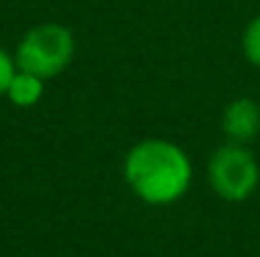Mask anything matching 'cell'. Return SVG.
<instances>
[{
    "label": "cell",
    "instance_id": "obj_1",
    "mask_svg": "<svg viewBox=\"0 0 260 257\" xmlns=\"http://www.w3.org/2000/svg\"><path fill=\"white\" fill-rule=\"evenodd\" d=\"M124 179L147 204L165 207L182 199L192 184V162L170 139H142L124 157Z\"/></svg>",
    "mask_w": 260,
    "mask_h": 257
},
{
    "label": "cell",
    "instance_id": "obj_2",
    "mask_svg": "<svg viewBox=\"0 0 260 257\" xmlns=\"http://www.w3.org/2000/svg\"><path fill=\"white\" fill-rule=\"evenodd\" d=\"M76 53L74 33L61 23H41L33 25L15 48V63L20 71L36 74L48 81L69 68Z\"/></svg>",
    "mask_w": 260,
    "mask_h": 257
},
{
    "label": "cell",
    "instance_id": "obj_3",
    "mask_svg": "<svg viewBox=\"0 0 260 257\" xmlns=\"http://www.w3.org/2000/svg\"><path fill=\"white\" fill-rule=\"evenodd\" d=\"M207 179L220 199L245 202L260 184V164L248 144L228 141L212 152L207 162Z\"/></svg>",
    "mask_w": 260,
    "mask_h": 257
},
{
    "label": "cell",
    "instance_id": "obj_4",
    "mask_svg": "<svg viewBox=\"0 0 260 257\" xmlns=\"http://www.w3.org/2000/svg\"><path fill=\"white\" fill-rule=\"evenodd\" d=\"M220 129L228 136V141L235 144H253L260 136V106L258 101L240 96L233 98L222 116H220Z\"/></svg>",
    "mask_w": 260,
    "mask_h": 257
},
{
    "label": "cell",
    "instance_id": "obj_5",
    "mask_svg": "<svg viewBox=\"0 0 260 257\" xmlns=\"http://www.w3.org/2000/svg\"><path fill=\"white\" fill-rule=\"evenodd\" d=\"M43 88H46L43 79H38L36 74H28V71H20L18 68L15 76H13V81H10V86H8V91H5V96H8V101L13 106L30 108V106H36L43 98Z\"/></svg>",
    "mask_w": 260,
    "mask_h": 257
},
{
    "label": "cell",
    "instance_id": "obj_6",
    "mask_svg": "<svg viewBox=\"0 0 260 257\" xmlns=\"http://www.w3.org/2000/svg\"><path fill=\"white\" fill-rule=\"evenodd\" d=\"M243 53L250 66L260 68V13L250 18V23L243 30Z\"/></svg>",
    "mask_w": 260,
    "mask_h": 257
},
{
    "label": "cell",
    "instance_id": "obj_7",
    "mask_svg": "<svg viewBox=\"0 0 260 257\" xmlns=\"http://www.w3.org/2000/svg\"><path fill=\"white\" fill-rule=\"evenodd\" d=\"M15 71H18L15 56H10L8 51H3V48H0V96H5L8 86H10L13 76H15Z\"/></svg>",
    "mask_w": 260,
    "mask_h": 257
}]
</instances>
